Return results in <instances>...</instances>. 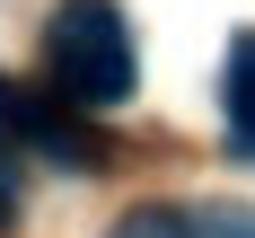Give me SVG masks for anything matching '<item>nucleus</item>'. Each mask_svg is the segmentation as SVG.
Masks as SVG:
<instances>
[{
    "label": "nucleus",
    "mask_w": 255,
    "mask_h": 238,
    "mask_svg": "<svg viewBox=\"0 0 255 238\" xmlns=\"http://www.w3.org/2000/svg\"><path fill=\"white\" fill-rule=\"evenodd\" d=\"M44 71H53V88L71 106H124L132 79H141L124 9L115 0H62L53 26H44Z\"/></svg>",
    "instance_id": "f257e3e1"
},
{
    "label": "nucleus",
    "mask_w": 255,
    "mask_h": 238,
    "mask_svg": "<svg viewBox=\"0 0 255 238\" xmlns=\"http://www.w3.org/2000/svg\"><path fill=\"white\" fill-rule=\"evenodd\" d=\"M106 238H255V212L247 203H141Z\"/></svg>",
    "instance_id": "f03ea898"
},
{
    "label": "nucleus",
    "mask_w": 255,
    "mask_h": 238,
    "mask_svg": "<svg viewBox=\"0 0 255 238\" xmlns=\"http://www.w3.org/2000/svg\"><path fill=\"white\" fill-rule=\"evenodd\" d=\"M229 132H238V150H255V35H238V53H229Z\"/></svg>",
    "instance_id": "7ed1b4c3"
},
{
    "label": "nucleus",
    "mask_w": 255,
    "mask_h": 238,
    "mask_svg": "<svg viewBox=\"0 0 255 238\" xmlns=\"http://www.w3.org/2000/svg\"><path fill=\"white\" fill-rule=\"evenodd\" d=\"M9 212H18V159H9V141H0V230H9Z\"/></svg>",
    "instance_id": "20e7f679"
}]
</instances>
